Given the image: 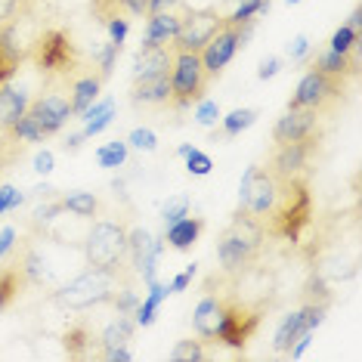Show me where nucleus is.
Listing matches in <instances>:
<instances>
[{
    "instance_id": "36",
    "label": "nucleus",
    "mask_w": 362,
    "mask_h": 362,
    "mask_svg": "<svg viewBox=\"0 0 362 362\" xmlns=\"http://www.w3.org/2000/svg\"><path fill=\"white\" fill-rule=\"evenodd\" d=\"M170 359H174V362H202V359H208V347H204V341L199 334H195V337H183V341H177Z\"/></svg>"
},
{
    "instance_id": "2",
    "label": "nucleus",
    "mask_w": 362,
    "mask_h": 362,
    "mask_svg": "<svg viewBox=\"0 0 362 362\" xmlns=\"http://www.w3.org/2000/svg\"><path fill=\"white\" fill-rule=\"evenodd\" d=\"M313 186L310 177H282V189L273 204V211L263 220L267 238L285 245H300L303 233L313 223Z\"/></svg>"
},
{
    "instance_id": "14",
    "label": "nucleus",
    "mask_w": 362,
    "mask_h": 362,
    "mask_svg": "<svg viewBox=\"0 0 362 362\" xmlns=\"http://www.w3.org/2000/svg\"><path fill=\"white\" fill-rule=\"evenodd\" d=\"M316 146H319V136L300 139V143H282L273 149L267 168L276 177H310V161L316 155Z\"/></svg>"
},
{
    "instance_id": "27",
    "label": "nucleus",
    "mask_w": 362,
    "mask_h": 362,
    "mask_svg": "<svg viewBox=\"0 0 362 362\" xmlns=\"http://www.w3.org/2000/svg\"><path fill=\"white\" fill-rule=\"evenodd\" d=\"M25 109H28V93H22V90H16L10 84L0 87V130L16 124L25 115Z\"/></svg>"
},
{
    "instance_id": "45",
    "label": "nucleus",
    "mask_w": 362,
    "mask_h": 362,
    "mask_svg": "<svg viewBox=\"0 0 362 362\" xmlns=\"http://www.w3.org/2000/svg\"><path fill=\"white\" fill-rule=\"evenodd\" d=\"M28 0H0V25H10L13 19H19Z\"/></svg>"
},
{
    "instance_id": "7",
    "label": "nucleus",
    "mask_w": 362,
    "mask_h": 362,
    "mask_svg": "<svg viewBox=\"0 0 362 362\" xmlns=\"http://www.w3.org/2000/svg\"><path fill=\"white\" fill-rule=\"evenodd\" d=\"M211 87V75L204 71L199 53L177 50L170 62V109H189L199 100H204Z\"/></svg>"
},
{
    "instance_id": "34",
    "label": "nucleus",
    "mask_w": 362,
    "mask_h": 362,
    "mask_svg": "<svg viewBox=\"0 0 362 362\" xmlns=\"http://www.w3.org/2000/svg\"><path fill=\"white\" fill-rule=\"evenodd\" d=\"M254 121H257V109H235V112H229L226 118H220V130L214 136L217 139H235L242 130H248Z\"/></svg>"
},
{
    "instance_id": "30",
    "label": "nucleus",
    "mask_w": 362,
    "mask_h": 362,
    "mask_svg": "<svg viewBox=\"0 0 362 362\" xmlns=\"http://www.w3.org/2000/svg\"><path fill=\"white\" fill-rule=\"evenodd\" d=\"M115 121V100H103V103H93L90 109L84 112V139L90 136H96V134H103L105 127H109Z\"/></svg>"
},
{
    "instance_id": "13",
    "label": "nucleus",
    "mask_w": 362,
    "mask_h": 362,
    "mask_svg": "<svg viewBox=\"0 0 362 362\" xmlns=\"http://www.w3.org/2000/svg\"><path fill=\"white\" fill-rule=\"evenodd\" d=\"M245 37H248V28H233V25H223L208 40V47L199 53L202 56V65L204 71L214 78H220V71L226 69L229 62H233V56L245 47Z\"/></svg>"
},
{
    "instance_id": "35",
    "label": "nucleus",
    "mask_w": 362,
    "mask_h": 362,
    "mask_svg": "<svg viewBox=\"0 0 362 362\" xmlns=\"http://www.w3.org/2000/svg\"><path fill=\"white\" fill-rule=\"evenodd\" d=\"M6 134H10L13 139H19V143H25V146H35V143H47V136H44V130L37 127V121L28 115V109H25V115H22L16 124H10L6 127Z\"/></svg>"
},
{
    "instance_id": "1",
    "label": "nucleus",
    "mask_w": 362,
    "mask_h": 362,
    "mask_svg": "<svg viewBox=\"0 0 362 362\" xmlns=\"http://www.w3.org/2000/svg\"><path fill=\"white\" fill-rule=\"evenodd\" d=\"M263 251H267V229H263V223L257 217H251L248 211L235 208L233 220L217 235V260L223 276L242 279L245 273H251L263 260Z\"/></svg>"
},
{
    "instance_id": "11",
    "label": "nucleus",
    "mask_w": 362,
    "mask_h": 362,
    "mask_svg": "<svg viewBox=\"0 0 362 362\" xmlns=\"http://www.w3.org/2000/svg\"><path fill=\"white\" fill-rule=\"evenodd\" d=\"M223 13L217 10H189L186 16H180V31L174 40V50L186 53H202L208 47V40L223 28Z\"/></svg>"
},
{
    "instance_id": "41",
    "label": "nucleus",
    "mask_w": 362,
    "mask_h": 362,
    "mask_svg": "<svg viewBox=\"0 0 362 362\" xmlns=\"http://www.w3.org/2000/svg\"><path fill=\"white\" fill-rule=\"evenodd\" d=\"M211 168H214L211 155L192 146V149H189V155H186V170H189V174H192V177H208Z\"/></svg>"
},
{
    "instance_id": "49",
    "label": "nucleus",
    "mask_w": 362,
    "mask_h": 362,
    "mask_svg": "<svg viewBox=\"0 0 362 362\" xmlns=\"http://www.w3.org/2000/svg\"><path fill=\"white\" fill-rule=\"evenodd\" d=\"M279 71H282V59H279V56H269V59H263V62H260L257 78H260V81H269V78H276Z\"/></svg>"
},
{
    "instance_id": "31",
    "label": "nucleus",
    "mask_w": 362,
    "mask_h": 362,
    "mask_svg": "<svg viewBox=\"0 0 362 362\" xmlns=\"http://www.w3.org/2000/svg\"><path fill=\"white\" fill-rule=\"evenodd\" d=\"M134 13H146L143 0H93V16L100 19V25H105L109 19H118V16H134Z\"/></svg>"
},
{
    "instance_id": "17",
    "label": "nucleus",
    "mask_w": 362,
    "mask_h": 362,
    "mask_svg": "<svg viewBox=\"0 0 362 362\" xmlns=\"http://www.w3.org/2000/svg\"><path fill=\"white\" fill-rule=\"evenodd\" d=\"M223 300H226V291H211L208 288L192 313L195 334H199L204 344H217V325H220V313H223Z\"/></svg>"
},
{
    "instance_id": "15",
    "label": "nucleus",
    "mask_w": 362,
    "mask_h": 362,
    "mask_svg": "<svg viewBox=\"0 0 362 362\" xmlns=\"http://www.w3.org/2000/svg\"><path fill=\"white\" fill-rule=\"evenodd\" d=\"M319 124H322V115L313 109H285L282 118H276L273 124V143H300V139H313L322 136L319 134Z\"/></svg>"
},
{
    "instance_id": "10",
    "label": "nucleus",
    "mask_w": 362,
    "mask_h": 362,
    "mask_svg": "<svg viewBox=\"0 0 362 362\" xmlns=\"http://www.w3.org/2000/svg\"><path fill=\"white\" fill-rule=\"evenodd\" d=\"M328 307H332V300H303L298 310H291L282 322H279V328H276L273 350L276 353H288V350H291V344L298 341L300 332H316V328L322 325Z\"/></svg>"
},
{
    "instance_id": "22",
    "label": "nucleus",
    "mask_w": 362,
    "mask_h": 362,
    "mask_svg": "<svg viewBox=\"0 0 362 362\" xmlns=\"http://www.w3.org/2000/svg\"><path fill=\"white\" fill-rule=\"evenodd\" d=\"M180 31V16L174 10H161L152 13L146 22V35H143V47H174Z\"/></svg>"
},
{
    "instance_id": "16",
    "label": "nucleus",
    "mask_w": 362,
    "mask_h": 362,
    "mask_svg": "<svg viewBox=\"0 0 362 362\" xmlns=\"http://www.w3.org/2000/svg\"><path fill=\"white\" fill-rule=\"evenodd\" d=\"M130 103H134L136 109H170V71L134 78Z\"/></svg>"
},
{
    "instance_id": "4",
    "label": "nucleus",
    "mask_w": 362,
    "mask_h": 362,
    "mask_svg": "<svg viewBox=\"0 0 362 362\" xmlns=\"http://www.w3.org/2000/svg\"><path fill=\"white\" fill-rule=\"evenodd\" d=\"M28 59L47 84H69L84 69V56H81L78 44L71 40V31L62 25H50L40 35H35Z\"/></svg>"
},
{
    "instance_id": "44",
    "label": "nucleus",
    "mask_w": 362,
    "mask_h": 362,
    "mask_svg": "<svg viewBox=\"0 0 362 362\" xmlns=\"http://www.w3.org/2000/svg\"><path fill=\"white\" fill-rule=\"evenodd\" d=\"M22 202H25V195H22L19 189L10 186V183H0V217H4V214H10V211H16Z\"/></svg>"
},
{
    "instance_id": "46",
    "label": "nucleus",
    "mask_w": 362,
    "mask_h": 362,
    "mask_svg": "<svg viewBox=\"0 0 362 362\" xmlns=\"http://www.w3.org/2000/svg\"><path fill=\"white\" fill-rule=\"evenodd\" d=\"M16 238H19V233H16L13 226H4V229H0V260H6V257L13 254Z\"/></svg>"
},
{
    "instance_id": "40",
    "label": "nucleus",
    "mask_w": 362,
    "mask_h": 362,
    "mask_svg": "<svg viewBox=\"0 0 362 362\" xmlns=\"http://www.w3.org/2000/svg\"><path fill=\"white\" fill-rule=\"evenodd\" d=\"M124 143L130 146V149H136V152H152L155 146H158V136H155V130L149 127H136V130H130Z\"/></svg>"
},
{
    "instance_id": "23",
    "label": "nucleus",
    "mask_w": 362,
    "mask_h": 362,
    "mask_svg": "<svg viewBox=\"0 0 362 362\" xmlns=\"http://www.w3.org/2000/svg\"><path fill=\"white\" fill-rule=\"evenodd\" d=\"M28 288L31 285H28V279H25V273H22L19 263L16 260L4 263V267H0V313L10 310L13 303L28 291Z\"/></svg>"
},
{
    "instance_id": "50",
    "label": "nucleus",
    "mask_w": 362,
    "mask_h": 362,
    "mask_svg": "<svg viewBox=\"0 0 362 362\" xmlns=\"http://www.w3.org/2000/svg\"><path fill=\"white\" fill-rule=\"evenodd\" d=\"M177 4L180 0H143V10H146V16H152V13H161V10H174Z\"/></svg>"
},
{
    "instance_id": "18",
    "label": "nucleus",
    "mask_w": 362,
    "mask_h": 362,
    "mask_svg": "<svg viewBox=\"0 0 362 362\" xmlns=\"http://www.w3.org/2000/svg\"><path fill=\"white\" fill-rule=\"evenodd\" d=\"M103 84H105V78L100 75V71H93L90 65H84V69H81L78 75L69 81V103H71V112H75V115H84L90 105L100 100Z\"/></svg>"
},
{
    "instance_id": "42",
    "label": "nucleus",
    "mask_w": 362,
    "mask_h": 362,
    "mask_svg": "<svg viewBox=\"0 0 362 362\" xmlns=\"http://www.w3.org/2000/svg\"><path fill=\"white\" fill-rule=\"evenodd\" d=\"M220 118H223V115H220V105L214 103V100H208V96H204V100L195 103V121H199L202 127H214Z\"/></svg>"
},
{
    "instance_id": "25",
    "label": "nucleus",
    "mask_w": 362,
    "mask_h": 362,
    "mask_svg": "<svg viewBox=\"0 0 362 362\" xmlns=\"http://www.w3.org/2000/svg\"><path fill=\"white\" fill-rule=\"evenodd\" d=\"M22 59H25V50H19V44L13 40L10 28L0 25V87H6L16 75H19Z\"/></svg>"
},
{
    "instance_id": "53",
    "label": "nucleus",
    "mask_w": 362,
    "mask_h": 362,
    "mask_svg": "<svg viewBox=\"0 0 362 362\" xmlns=\"http://www.w3.org/2000/svg\"><path fill=\"white\" fill-rule=\"evenodd\" d=\"M81 143H84V134H71L69 139H65V149H69V152H78Z\"/></svg>"
},
{
    "instance_id": "19",
    "label": "nucleus",
    "mask_w": 362,
    "mask_h": 362,
    "mask_svg": "<svg viewBox=\"0 0 362 362\" xmlns=\"http://www.w3.org/2000/svg\"><path fill=\"white\" fill-rule=\"evenodd\" d=\"M310 69H319L322 75H332V78H341V81L356 78V71H359V50H353V53H334L332 47L313 50Z\"/></svg>"
},
{
    "instance_id": "8",
    "label": "nucleus",
    "mask_w": 362,
    "mask_h": 362,
    "mask_svg": "<svg viewBox=\"0 0 362 362\" xmlns=\"http://www.w3.org/2000/svg\"><path fill=\"white\" fill-rule=\"evenodd\" d=\"M344 84L347 81L322 75L319 69H307V75L300 78L298 90H294V96L288 100V109H313L322 118H328L344 103Z\"/></svg>"
},
{
    "instance_id": "38",
    "label": "nucleus",
    "mask_w": 362,
    "mask_h": 362,
    "mask_svg": "<svg viewBox=\"0 0 362 362\" xmlns=\"http://www.w3.org/2000/svg\"><path fill=\"white\" fill-rule=\"evenodd\" d=\"M130 155V146L124 139H112V143H105L100 152H96V161L103 164V168H121V164L127 161Z\"/></svg>"
},
{
    "instance_id": "5",
    "label": "nucleus",
    "mask_w": 362,
    "mask_h": 362,
    "mask_svg": "<svg viewBox=\"0 0 362 362\" xmlns=\"http://www.w3.org/2000/svg\"><path fill=\"white\" fill-rule=\"evenodd\" d=\"M127 238H130V217H124V214H105V217H100L90 226L84 242H81L87 267L115 269V267L130 263L127 260Z\"/></svg>"
},
{
    "instance_id": "21",
    "label": "nucleus",
    "mask_w": 362,
    "mask_h": 362,
    "mask_svg": "<svg viewBox=\"0 0 362 362\" xmlns=\"http://www.w3.org/2000/svg\"><path fill=\"white\" fill-rule=\"evenodd\" d=\"M202 233H204V217H192V214H186V217H180L177 223L164 226L161 242L168 245L170 251H192V245L202 238Z\"/></svg>"
},
{
    "instance_id": "26",
    "label": "nucleus",
    "mask_w": 362,
    "mask_h": 362,
    "mask_svg": "<svg viewBox=\"0 0 362 362\" xmlns=\"http://www.w3.org/2000/svg\"><path fill=\"white\" fill-rule=\"evenodd\" d=\"M136 332V322L127 316V313H118V319H112L109 325L103 328V334H100V353L103 350H112V347H127L130 344V337H134ZM100 359V356H96Z\"/></svg>"
},
{
    "instance_id": "55",
    "label": "nucleus",
    "mask_w": 362,
    "mask_h": 362,
    "mask_svg": "<svg viewBox=\"0 0 362 362\" xmlns=\"http://www.w3.org/2000/svg\"><path fill=\"white\" fill-rule=\"evenodd\" d=\"M288 4H300V0H288Z\"/></svg>"
},
{
    "instance_id": "39",
    "label": "nucleus",
    "mask_w": 362,
    "mask_h": 362,
    "mask_svg": "<svg viewBox=\"0 0 362 362\" xmlns=\"http://www.w3.org/2000/svg\"><path fill=\"white\" fill-rule=\"evenodd\" d=\"M118 53H121V47H115V44H109V40H105L100 50L93 53V62H90V69L100 71L103 78H109L112 69H115V62H118Z\"/></svg>"
},
{
    "instance_id": "9",
    "label": "nucleus",
    "mask_w": 362,
    "mask_h": 362,
    "mask_svg": "<svg viewBox=\"0 0 362 362\" xmlns=\"http://www.w3.org/2000/svg\"><path fill=\"white\" fill-rule=\"evenodd\" d=\"M279 189H282V177H276L269 168L251 164L242 177V186H238V208L248 211L251 217H257L263 223L279 199Z\"/></svg>"
},
{
    "instance_id": "20",
    "label": "nucleus",
    "mask_w": 362,
    "mask_h": 362,
    "mask_svg": "<svg viewBox=\"0 0 362 362\" xmlns=\"http://www.w3.org/2000/svg\"><path fill=\"white\" fill-rule=\"evenodd\" d=\"M62 347H65V356L69 359H90V356H100V334L90 328L84 319L71 322L69 328L62 332Z\"/></svg>"
},
{
    "instance_id": "54",
    "label": "nucleus",
    "mask_w": 362,
    "mask_h": 362,
    "mask_svg": "<svg viewBox=\"0 0 362 362\" xmlns=\"http://www.w3.org/2000/svg\"><path fill=\"white\" fill-rule=\"evenodd\" d=\"M347 25H353V28H359V31H362V10H359V6H356V10H353V16H350V22H347Z\"/></svg>"
},
{
    "instance_id": "47",
    "label": "nucleus",
    "mask_w": 362,
    "mask_h": 362,
    "mask_svg": "<svg viewBox=\"0 0 362 362\" xmlns=\"http://www.w3.org/2000/svg\"><path fill=\"white\" fill-rule=\"evenodd\" d=\"M310 53V37L307 35H300V37H294L291 44H288V56H291V62H298L303 59V56Z\"/></svg>"
},
{
    "instance_id": "24",
    "label": "nucleus",
    "mask_w": 362,
    "mask_h": 362,
    "mask_svg": "<svg viewBox=\"0 0 362 362\" xmlns=\"http://www.w3.org/2000/svg\"><path fill=\"white\" fill-rule=\"evenodd\" d=\"M174 47H139L136 62H134V78L158 75V71H170L174 62Z\"/></svg>"
},
{
    "instance_id": "52",
    "label": "nucleus",
    "mask_w": 362,
    "mask_h": 362,
    "mask_svg": "<svg viewBox=\"0 0 362 362\" xmlns=\"http://www.w3.org/2000/svg\"><path fill=\"white\" fill-rule=\"evenodd\" d=\"M35 170L37 174H50L53 170V152H37V158H35Z\"/></svg>"
},
{
    "instance_id": "43",
    "label": "nucleus",
    "mask_w": 362,
    "mask_h": 362,
    "mask_svg": "<svg viewBox=\"0 0 362 362\" xmlns=\"http://www.w3.org/2000/svg\"><path fill=\"white\" fill-rule=\"evenodd\" d=\"M186 214H189V195H177V199H170L168 204H164V211H161L164 226L177 223V220H180V217H186Z\"/></svg>"
},
{
    "instance_id": "37",
    "label": "nucleus",
    "mask_w": 362,
    "mask_h": 362,
    "mask_svg": "<svg viewBox=\"0 0 362 362\" xmlns=\"http://www.w3.org/2000/svg\"><path fill=\"white\" fill-rule=\"evenodd\" d=\"M359 44H362V31L353 25H341L328 37V47H332L334 53H353V50H359Z\"/></svg>"
},
{
    "instance_id": "48",
    "label": "nucleus",
    "mask_w": 362,
    "mask_h": 362,
    "mask_svg": "<svg viewBox=\"0 0 362 362\" xmlns=\"http://www.w3.org/2000/svg\"><path fill=\"white\" fill-rule=\"evenodd\" d=\"M192 276H195V263H192V267H186V269H183V273H180V276H174V282L168 285V288H170V294H180V291H186V288L192 285Z\"/></svg>"
},
{
    "instance_id": "12",
    "label": "nucleus",
    "mask_w": 362,
    "mask_h": 362,
    "mask_svg": "<svg viewBox=\"0 0 362 362\" xmlns=\"http://www.w3.org/2000/svg\"><path fill=\"white\" fill-rule=\"evenodd\" d=\"M28 115L37 121V127L44 130L47 139L56 136L71 118H75L69 93H59V90H47V93H37L35 100H28Z\"/></svg>"
},
{
    "instance_id": "32",
    "label": "nucleus",
    "mask_w": 362,
    "mask_h": 362,
    "mask_svg": "<svg viewBox=\"0 0 362 362\" xmlns=\"http://www.w3.org/2000/svg\"><path fill=\"white\" fill-rule=\"evenodd\" d=\"M59 204L65 214H75L78 220H93L100 214V199L93 192H69L59 195Z\"/></svg>"
},
{
    "instance_id": "51",
    "label": "nucleus",
    "mask_w": 362,
    "mask_h": 362,
    "mask_svg": "<svg viewBox=\"0 0 362 362\" xmlns=\"http://www.w3.org/2000/svg\"><path fill=\"white\" fill-rule=\"evenodd\" d=\"M100 359H112V362H127L134 359V353H130V347H112V350H103Z\"/></svg>"
},
{
    "instance_id": "33",
    "label": "nucleus",
    "mask_w": 362,
    "mask_h": 362,
    "mask_svg": "<svg viewBox=\"0 0 362 362\" xmlns=\"http://www.w3.org/2000/svg\"><path fill=\"white\" fill-rule=\"evenodd\" d=\"M25 143H19V139H13L6 130H0V183H6V177H10V170L25 158Z\"/></svg>"
},
{
    "instance_id": "29",
    "label": "nucleus",
    "mask_w": 362,
    "mask_h": 362,
    "mask_svg": "<svg viewBox=\"0 0 362 362\" xmlns=\"http://www.w3.org/2000/svg\"><path fill=\"white\" fill-rule=\"evenodd\" d=\"M168 294H170V288L161 285L158 279H155V282H149V294H146V298L136 303V310H134V322H136L139 328H149V325L155 322V313H158V307L164 303V298H168Z\"/></svg>"
},
{
    "instance_id": "28",
    "label": "nucleus",
    "mask_w": 362,
    "mask_h": 362,
    "mask_svg": "<svg viewBox=\"0 0 362 362\" xmlns=\"http://www.w3.org/2000/svg\"><path fill=\"white\" fill-rule=\"evenodd\" d=\"M229 13H223V22L233 28H251V22L269 6V0H226Z\"/></svg>"
},
{
    "instance_id": "3",
    "label": "nucleus",
    "mask_w": 362,
    "mask_h": 362,
    "mask_svg": "<svg viewBox=\"0 0 362 362\" xmlns=\"http://www.w3.org/2000/svg\"><path fill=\"white\" fill-rule=\"evenodd\" d=\"M124 285H136V273L130 263L115 267V269L87 267L81 276L69 279L65 285L56 288L53 303L62 310H90V307H100V303H109L112 294Z\"/></svg>"
},
{
    "instance_id": "6",
    "label": "nucleus",
    "mask_w": 362,
    "mask_h": 362,
    "mask_svg": "<svg viewBox=\"0 0 362 362\" xmlns=\"http://www.w3.org/2000/svg\"><path fill=\"white\" fill-rule=\"evenodd\" d=\"M267 310H269L267 300L248 303L238 298L235 291H226L223 313H220V325H217V344H223V347L235 350V353H245L251 337L257 334Z\"/></svg>"
}]
</instances>
